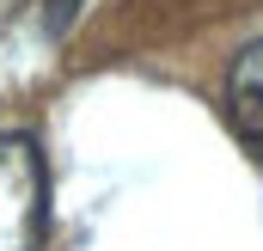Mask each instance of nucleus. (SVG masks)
Masks as SVG:
<instances>
[{"label":"nucleus","mask_w":263,"mask_h":251,"mask_svg":"<svg viewBox=\"0 0 263 251\" xmlns=\"http://www.w3.org/2000/svg\"><path fill=\"white\" fill-rule=\"evenodd\" d=\"M227 123L263 159V43H251L239 62L227 67Z\"/></svg>","instance_id":"f03ea898"},{"label":"nucleus","mask_w":263,"mask_h":251,"mask_svg":"<svg viewBox=\"0 0 263 251\" xmlns=\"http://www.w3.org/2000/svg\"><path fill=\"white\" fill-rule=\"evenodd\" d=\"M43 239V153L31 135H0V251Z\"/></svg>","instance_id":"f257e3e1"},{"label":"nucleus","mask_w":263,"mask_h":251,"mask_svg":"<svg viewBox=\"0 0 263 251\" xmlns=\"http://www.w3.org/2000/svg\"><path fill=\"white\" fill-rule=\"evenodd\" d=\"M73 12H80V0H49V19H55V31H62Z\"/></svg>","instance_id":"7ed1b4c3"}]
</instances>
